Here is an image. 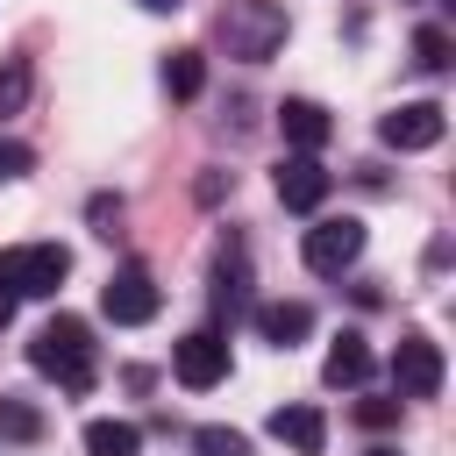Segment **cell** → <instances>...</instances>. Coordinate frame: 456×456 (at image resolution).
Instances as JSON below:
<instances>
[{"instance_id":"obj_4","label":"cell","mask_w":456,"mask_h":456,"mask_svg":"<svg viewBox=\"0 0 456 456\" xmlns=\"http://www.w3.org/2000/svg\"><path fill=\"white\" fill-rule=\"evenodd\" d=\"M171 378H178L185 392H214V385L228 378V335H221V328H192V335H178V349H171Z\"/></svg>"},{"instance_id":"obj_25","label":"cell","mask_w":456,"mask_h":456,"mask_svg":"<svg viewBox=\"0 0 456 456\" xmlns=\"http://www.w3.org/2000/svg\"><path fill=\"white\" fill-rule=\"evenodd\" d=\"M135 7H150V14H178L185 0H135Z\"/></svg>"},{"instance_id":"obj_6","label":"cell","mask_w":456,"mask_h":456,"mask_svg":"<svg viewBox=\"0 0 456 456\" xmlns=\"http://www.w3.org/2000/svg\"><path fill=\"white\" fill-rule=\"evenodd\" d=\"M100 314H107L114 328H142V321L157 314V278H150L142 264H121V271L107 278V292H100Z\"/></svg>"},{"instance_id":"obj_13","label":"cell","mask_w":456,"mask_h":456,"mask_svg":"<svg viewBox=\"0 0 456 456\" xmlns=\"http://www.w3.org/2000/svg\"><path fill=\"white\" fill-rule=\"evenodd\" d=\"M278 128H285L292 150H321V142L335 135V121H328L321 100H285V107H278Z\"/></svg>"},{"instance_id":"obj_14","label":"cell","mask_w":456,"mask_h":456,"mask_svg":"<svg viewBox=\"0 0 456 456\" xmlns=\"http://www.w3.org/2000/svg\"><path fill=\"white\" fill-rule=\"evenodd\" d=\"M271 435H278L285 449H299V456H321L328 420H321V406H278V413H271Z\"/></svg>"},{"instance_id":"obj_11","label":"cell","mask_w":456,"mask_h":456,"mask_svg":"<svg viewBox=\"0 0 456 456\" xmlns=\"http://www.w3.org/2000/svg\"><path fill=\"white\" fill-rule=\"evenodd\" d=\"M321 378H328L335 392H356V385L370 378V349H363V335H356V328H342V335L328 342V356H321Z\"/></svg>"},{"instance_id":"obj_20","label":"cell","mask_w":456,"mask_h":456,"mask_svg":"<svg viewBox=\"0 0 456 456\" xmlns=\"http://www.w3.org/2000/svg\"><path fill=\"white\" fill-rule=\"evenodd\" d=\"M21 93H28V64H7V71H0V114H14Z\"/></svg>"},{"instance_id":"obj_7","label":"cell","mask_w":456,"mask_h":456,"mask_svg":"<svg viewBox=\"0 0 456 456\" xmlns=\"http://www.w3.org/2000/svg\"><path fill=\"white\" fill-rule=\"evenodd\" d=\"M392 385H399V399H435V392H442V349H435L428 335H399V349H392Z\"/></svg>"},{"instance_id":"obj_8","label":"cell","mask_w":456,"mask_h":456,"mask_svg":"<svg viewBox=\"0 0 456 456\" xmlns=\"http://www.w3.org/2000/svg\"><path fill=\"white\" fill-rule=\"evenodd\" d=\"M442 128H449V114H442L435 100H406V107H392V114L378 121L385 150H435V142H442Z\"/></svg>"},{"instance_id":"obj_24","label":"cell","mask_w":456,"mask_h":456,"mask_svg":"<svg viewBox=\"0 0 456 456\" xmlns=\"http://www.w3.org/2000/svg\"><path fill=\"white\" fill-rule=\"evenodd\" d=\"M14 306H21V292H14V285H7V278H0V328H7V321H14Z\"/></svg>"},{"instance_id":"obj_21","label":"cell","mask_w":456,"mask_h":456,"mask_svg":"<svg viewBox=\"0 0 456 456\" xmlns=\"http://www.w3.org/2000/svg\"><path fill=\"white\" fill-rule=\"evenodd\" d=\"M356 420H363V428H392V420H399V399H363Z\"/></svg>"},{"instance_id":"obj_15","label":"cell","mask_w":456,"mask_h":456,"mask_svg":"<svg viewBox=\"0 0 456 456\" xmlns=\"http://www.w3.org/2000/svg\"><path fill=\"white\" fill-rule=\"evenodd\" d=\"M86 456H142L135 420H86Z\"/></svg>"},{"instance_id":"obj_3","label":"cell","mask_w":456,"mask_h":456,"mask_svg":"<svg viewBox=\"0 0 456 456\" xmlns=\"http://www.w3.org/2000/svg\"><path fill=\"white\" fill-rule=\"evenodd\" d=\"M0 278H7L21 299H50V292L71 278V249H64V242H14V249H0Z\"/></svg>"},{"instance_id":"obj_19","label":"cell","mask_w":456,"mask_h":456,"mask_svg":"<svg viewBox=\"0 0 456 456\" xmlns=\"http://www.w3.org/2000/svg\"><path fill=\"white\" fill-rule=\"evenodd\" d=\"M413 64H420V71H449V36H442V28H420V36H413Z\"/></svg>"},{"instance_id":"obj_9","label":"cell","mask_w":456,"mask_h":456,"mask_svg":"<svg viewBox=\"0 0 456 456\" xmlns=\"http://www.w3.org/2000/svg\"><path fill=\"white\" fill-rule=\"evenodd\" d=\"M278 200H285L292 214H314V207L328 200V171H321L314 150H292V157L278 164Z\"/></svg>"},{"instance_id":"obj_1","label":"cell","mask_w":456,"mask_h":456,"mask_svg":"<svg viewBox=\"0 0 456 456\" xmlns=\"http://www.w3.org/2000/svg\"><path fill=\"white\" fill-rule=\"evenodd\" d=\"M28 363H36L43 378H57L64 392H93V378H100V342H93V328H86L78 314H57V321L36 328Z\"/></svg>"},{"instance_id":"obj_12","label":"cell","mask_w":456,"mask_h":456,"mask_svg":"<svg viewBox=\"0 0 456 456\" xmlns=\"http://www.w3.org/2000/svg\"><path fill=\"white\" fill-rule=\"evenodd\" d=\"M214 314H221V321H242V314H249V264H242L235 242H228L221 264H214Z\"/></svg>"},{"instance_id":"obj_23","label":"cell","mask_w":456,"mask_h":456,"mask_svg":"<svg viewBox=\"0 0 456 456\" xmlns=\"http://www.w3.org/2000/svg\"><path fill=\"white\" fill-rule=\"evenodd\" d=\"M93 221H100V235H114V221H121V200H107V192H100V200H93Z\"/></svg>"},{"instance_id":"obj_5","label":"cell","mask_w":456,"mask_h":456,"mask_svg":"<svg viewBox=\"0 0 456 456\" xmlns=\"http://www.w3.org/2000/svg\"><path fill=\"white\" fill-rule=\"evenodd\" d=\"M299 256H306V271H321V278L349 271V264L363 256V221H356V214H342V221H314L306 242H299Z\"/></svg>"},{"instance_id":"obj_26","label":"cell","mask_w":456,"mask_h":456,"mask_svg":"<svg viewBox=\"0 0 456 456\" xmlns=\"http://www.w3.org/2000/svg\"><path fill=\"white\" fill-rule=\"evenodd\" d=\"M363 456H399V449H363Z\"/></svg>"},{"instance_id":"obj_17","label":"cell","mask_w":456,"mask_h":456,"mask_svg":"<svg viewBox=\"0 0 456 456\" xmlns=\"http://www.w3.org/2000/svg\"><path fill=\"white\" fill-rule=\"evenodd\" d=\"M0 435H14V442H36V435H43V413H36L28 399H7V392H0Z\"/></svg>"},{"instance_id":"obj_18","label":"cell","mask_w":456,"mask_h":456,"mask_svg":"<svg viewBox=\"0 0 456 456\" xmlns=\"http://www.w3.org/2000/svg\"><path fill=\"white\" fill-rule=\"evenodd\" d=\"M192 449H200V456H249V435H235V428H200Z\"/></svg>"},{"instance_id":"obj_16","label":"cell","mask_w":456,"mask_h":456,"mask_svg":"<svg viewBox=\"0 0 456 456\" xmlns=\"http://www.w3.org/2000/svg\"><path fill=\"white\" fill-rule=\"evenodd\" d=\"M200 86H207V57H200V50H171V57H164V93H171V100H192Z\"/></svg>"},{"instance_id":"obj_10","label":"cell","mask_w":456,"mask_h":456,"mask_svg":"<svg viewBox=\"0 0 456 456\" xmlns=\"http://www.w3.org/2000/svg\"><path fill=\"white\" fill-rule=\"evenodd\" d=\"M249 314H256V335H264L271 349H292V342L314 335V314H306L299 299H264V306H249Z\"/></svg>"},{"instance_id":"obj_2","label":"cell","mask_w":456,"mask_h":456,"mask_svg":"<svg viewBox=\"0 0 456 456\" xmlns=\"http://www.w3.org/2000/svg\"><path fill=\"white\" fill-rule=\"evenodd\" d=\"M285 28H292V21H285L278 0H228V7H221V43H228V57H242V64L278 57Z\"/></svg>"},{"instance_id":"obj_22","label":"cell","mask_w":456,"mask_h":456,"mask_svg":"<svg viewBox=\"0 0 456 456\" xmlns=\"http://www.w3.org/2000/svg\"><path fill=\"white\" fill-rule=\"evenodd\" d=\"M21 171H28V150H21V142H0V185L21 178Z\"/></svg>"}]
</instances>
